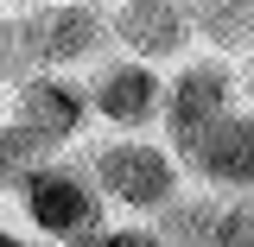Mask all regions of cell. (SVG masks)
Listing matches in <instances>:
<instances>
[{
  "label": "cell",
  "instance_id": "11",
  "mask_svg": "<svg viewBox=\"0 0 254 247\" xmlns=\"http://www.w3.org/2000/svg\"><path fill=\"white\" fill-rule=\"evenodd\" d=\"M38 165H51V152L32 140L26 127H13L6 114H0V190H19Z\"/></svg>",
  "mask_w": 254,
  "mask_h": 247
},
{
  "label": "cell",
  "instance_id": "12",
  "mask_svg": "<svg viewBox=\"0 0 254 247\" xmlns=\"http://www.w3.org/2000/svg\"><path fill=\"white\" fill-rule=\"evenodd\" d=\"M32 70V51H26V32H19V13L13 19H0V89H19Z\"/></svg>",
  "mask_w": 254,
  "mask_h": 247
},
{
  "label": "cell",
  "instance_id": "6",
  "mask_svg": "<svg viewBox=\"0 0 254 247\" xmlns=\"http://www.w3.org/2000/svg\"><path fill=\"white\" fill-rule=\"evenodd\" d=\"M108 45H121V57L146 63V70L190 57V45H197L190 0H115V13H108Z\"/></svg>",
  "mask_w": 254,
  "mask_h": 247
},
{
  "label": "cell",
  "instance_id": "18",
  "mask_svg": "<svg viewBox=\"0 0 254 247\" xmlns=\"http://www.w3.org/2000/svg\"><path fill=\"white\" fill-rule=\"evenodd\" d=\"M89 6H102V0H89Z\"/></svg>",
  "mask_w": 254,
  "mask_h": 247
},
{
  "label": "cell",
  "instance_id": "8",
  "mask_svg": "<svg viewBox=\"0 0 254 247\" xmlns=\"http://www.w3.org/2000/svg\"><path fill=\"white\" fill-rule=\"evenodd\" d=\"M159 95H165V76L146 70V63H133V57H102V63H89V76H83L89 121H108L115 133L159 127Z\"/></svg>",
  "mask_w": 254,
  "mask_h": 247
},
{
  "label": "cell",
  "instance_id": "5",
  "mask_svg": "<svg viewBox=\"0 0 254 247\" xmlns=\"http://www.w3.org/2000/svg\"><path fill=\"white\" fill-rule=\"evenodd\" d=\"M0 101H6L0 114L13 127H26L51 158L89 133V101H83V83L76 76H26L19 89H6Z\"/></svg>",
  "mask_w": 254,
  "mask_h": 247
},
{
  "label": "cell",
  "instance_id": "9",
  "mask_svg": "<svg viewBox=\"0 0 254 247\" xmlns=\"http://www.w3.org/2000/svg\"><path fill=\"white\" fill-rule=\"evenodd\" d=\"M216 222H222V197L185 184L146 228L159 235V247H216Z\"/></svg>",
  "mask_w": 254,
  "mask_h": 247
},
{
  "label": "cell",
  "instance_id": "1",
  "mask_svg": "<svg viewBox=\"0 0 254 247\" xmlns=\"http://www.w3.org/2000/svg\"><path fill=\"white\" fill-rule=\"evenodd\" d=\"M76 165L89 171L102 209H121V216H140V222H153L159 209L185 190L178 158L165 152L159 140H146V133H108V140H95Z\"/></svg>",
  "mask_w": 254,
  "mask_h": 247
},
{
  "label": "cell",
  "instance_id": "14",
  "mask_svg": "<svg viewBox=\"0 0 254 247\" xmlns=\"http://www.w3.org/2000/svg\"><path fill=\"white\" fill-rule=\"evenodd\" d=\"M89 247H159V235L146 228V222H121V228L108 222V228H102V235H95Z\"/></svg>",
  "mask_w": 254,
  "mask_h": 247
},
{
  "label": "cell",
  "instance_id": "15",
  "mask_svg": "<svg viewBox=\"0 0 254 247\" xmlns=\"http://www.w3.org/2000/svg\"><path fill=\"white\" fill-rule=\"evenodd\" d=\"M235 101H242V108L254 114V51H248L242 63H235Z\"/></svg>",
  "mask_w": 254,
  "mask_h": 247
},
{
  "label": "cell",
  "instance_id": "20",
  "mask_svg": "<svg viewBox=\"0 0 254 247\" xmlns=\"http://www.w3.org/2000/svg\"><path fill=\"white\" fill-rule=\"evenodd\" d=\"M0 108H6V101H0Z\"/></svg>",
  "mask_w": 254,
  "mask_h": 247
},
{
  "label": "cell",
  "instance_id": "16",
  "mask_svg": "<svg viewBox=\"0 0 254 247\" xmlns=\"http://www.w3.org/2000/svg\"><path fill=\"white\" fill-rule=\"evenodd\" d=\"M0 247H32V241H26V235H19V228H13L6 216H0Z\"/></svg>",
  "mask_w": 254,
  "mask_h": 247
},
{
  "label": "cell",
  "instance_id": "13",
  "mask_svg": "<svg viewBox=\"0 0 254 247\" xmlns=\"http://www.w3.org/2000/svg\"><path fill=\"white\" fill-rule=\"evenodd\" d=\"M216 247H254V197H229V203H222Z\"/></svg>",
  "mask_w": 254,
  "mask_h": 247
},
{
  "label": "cell",
  "instance_id": "4",
  "mask_svg": "<svg viewBox=\"0 0 254 247\" xmlns=\"http://www.w3.org/2000/svg\"><path fill=\"white\" fill-rule=\"evenodd\" d=\"M19 32H26V51L38 76H64V70H89L108 51V13L89 6V0H45L19 13Z\"/></svg>",
  "mask_w": 254,
  "mask_h": 247
},
{
  "label": "cell",
  "instance_id": "3",
  "mask_svg": "<svg viewBox=\"0 0 254 247\" xmlns=\"http://www.w3.org/2000/svg\"><path fill=\"white\" fill-rule=\"evenodd\" d=\"M242 101H235V63L222 57H185L178 63V76H165V95H159V146L178 158L197 140V133H210L222 114H235Z\"/></svg>",
  "mask_w": 254,
  "mask_h": 247
},
{
  "label": "cell",
  "instance_id": "7",
  "mask_svg": "<svg viewBox=\"0 0 254 247\" xmlns=\"http://www.w3.org/2000/svg\"><path fill=\"white\" fill-rule=\"evenodd\" d=\"M178 171H185V184L197 190H229V197H254V114L248 108H235V114H222L210 133H197L185 152H178Z\"/></svg>",
  "mask_w": 254,
  "mask_h": 247
},
{
  "label": "cell",
  "instance_id": "10",
  "mask_svg": "<svg viewBox=\"0 0 254 247\" xmlns=\"http://www.w3.org/2000/svg\"><path fill=\"white\" fill-rule=\"evenodd\" d=\"M190 26L210 45V57L235 63L254 51V0H190Z\"/></svg>",
  "mask_w": 254,
  "mask_h": 247
},
{
  "label": "cell",
  "instance_id": "19",
  "mask_svg": "<svg viewBox=\"0 0 254 247\" xmlns=\"http://www.w3.org/2000/svg\"><path fill=\"white\" fill-rule=\"evenodd\" d=\"M32 247H45V241H32Z\"/></svg>",
  "mask_w": 254,
  "mask_h": 247
},
{
  "label": "cell",
  "instance_id": "2",
  "mask_svg": "<svg viewBox=\"0 0 254 247\" xmlns=\"http://www.w3.org/2000/svg\"><path fill=\"white\" fill-rule=\"evenodd\" d=\"M13 197H19L26 228H38V241H45V247H89L95 235L108 228V209H102L89 171H83L76 158H51V165H38Z\"/></svg>",
  "mask_w": 254,
  "mask_h": 247
},
{
  "label": "cell",
  "instance_id": "17",
  "mask_svg": "<svg viewBox=\"0 0 254 247\" xmlns=\"http://www.w3.org/2000/svg\"><path fill=\"white\" fill-rule=\"evenodd\" d=\"M0 6H19V13H32V6H45V0H0Z\"/></svg>",
  "mask_w": 254,
  "mask_h": 247
}]
</instances>
